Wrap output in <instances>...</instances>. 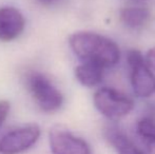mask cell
<instances>
[{"label":"cell","instance_id":"cell-1","mask_svg":"<svg viewBox=\"0 0 155 154\" xmlns=\"http://www.w3.org/2000/svg\"><path fill=\"white\" fill-rule=\"evenodd\" d=\"M72 51L82 61L94 62L106 68L120 59V50L115 41L94 32H76L69 38Z\"/></svg>","mask_w":155,"mask_h":154},{"label":"cell","instance_id":"cell-2","mask_svg":"<svg viewBox=\"0 0 155 154\" xmlns=\"http://www.w3.org/2000/svg\"><path fill=\"white\" fill-rule=\"evenodd\" d=\"M93 101L98 112L112 120H117L127 116L134 107L132 99L127 95L108 87L96 91Z\"/></svg>","mask_w":155,"mask_h":154},{"label":"cell","instance_id":"cell-3","mask_svg":"<svg viewBox=\"0 0 155 154\" xmlns=\"http://www.w3.org/2000/svg\"><path fill=\"white\" fill-rule=\"evenodd\" d=\"M28 88L38 107L45 112H55L63 103V96L49 78L38 72L28 77Z\"/></svg>","mask_w":155,"mask_h":154},{"label":"cell","instance_id":"cell-4","mask_svg":"<svg viewBox=\"0 0 155 154\" xmlns=\"http://www.w3.org/2000/svg\"><path fill=\"white\" fill-rule=\"evenodd\" d=\"M131 69V86L134 94L140 98L150 97L155 92V75L145 62V58L137 50H131L127 55Z\"/></svg>","mask_w":155,"mask_h":154},{"label":"cell","instance_id":"cell-5","mask_svg":"<svg viewBox=\"0 0 155 154\" xmlns=\"http://www.w3.org/2000/svg\"><path fill=\"white\" fill-rule=\"evenodd\" d=\"M49 142L53 154H92L86 140L61 126L50 130Z\"/></svg>","mask_w":155,"mask_h":154},{"label":"cell","instance_id":"cell-6","mask_svg":"<svg viewBox=\"0 0 155 154\" xmlns=\"http://www.w3.org/2000/svg\"><path fill=\"white\" fill-rule=\"evenodd\" d=\"M40 136V128L29 125L10 132L0 139V153L18 154L30 149Z\"/></svg>","mask_w":155,"mask_h":154},{"label":"cell","instance_id":"cell-7","mask_svg":"<svg viewBox=\"0 0 155 154\" xmlns=\"http://www.w3.org/2000/svg\"><path fill=\"white\" fill-rule=\"evenodd\" d=\"M23 15L13 6L0 8V40L11 41L20 35L25 30Z\"/></svg>","mask_w":155,"mask_h":154},{"label":"cell","instance_id":"cell-8","mask_svg":"<svg viewBox=\"0 0 155 154\" xmlns=\"http://www.w3.org/2000/svg\"><path fill=\"white\" fill-rule=\"evenodd\" d=\"M104 136L109 144L116 150L117 154H145L140 147L133 143L118 128H107Z\"/></svg>","mask_w":155,"mask_h":154},{"label":"cell","instance_id":"cell-9","mask_svg":"<svg viewBox=\"0 0 155 154\" xmlns=\"http://www.w3.org/2000/svg\"><path fill=\"white\" fill-rule=\"evenodd\" d=\"M104 68L97 64L82 61L81 64L76 67L75 76L80 84L88 88L97 86L104 78Z\"/></svg>","mask_w":155,"mask_h":154},{"label":"cell","instance_id":"cell-10","mask_svg":"<svg viewBox=\"0 0 155 154\" xmlns=\"http://www.w3.org/2000/svg\"><path fill=\"white\" fill-rule=\"evenodd\" d=\"M150 17L149 11L146 8L132 6L126 8L120 12V20L126 27L137 29L145 25Z\"/></svg>","mask_w":155,"mask_h":154},{"label":"cell","instance_id":"cell-11","mask_svg":"<svg viewBox=\"0 0 155 154\" xmlns=\"http://www.w3.org/2000/svg\"><path fill=\"white\" fill-rule=\"evenodd\" d=\"M136 132L143 145L155 142V118L145 116L137 121Z\"/></svg>","mask_w":155,"mask_h":154},{"label":"cell","instance_id":"cell-12","mask_svg":"<svg viewBox=\"0 0 155 154\" xmlns=\"http://www.w3.org/2000/svg\"><path fill=\"white\" fill-rule=\"evenodd\" d=\"M10 108H11V105L8 101L0 100V128L2 127V125H3V123L5 121L6 117L8 115Z\"/></svg>","mask_w":155,"mask_h":154},{"label":"cell","instance_id":"cell-13","mask_svg":"<svg viewBox=\"0 0 155 154\" xmlns=\"http://www.w3.org/2000/svg\"><path fill=\"white\" fill-rule=\"evenodd\" d=\"M145 62L150 70L155 71V47L151 48V49L147 52L146 57H145Z\"/></svg>","mask_w":155,"mask_h":154},{"label":"cell","instance_id":"cell-14","mask_svg":"<svg viewBox=\"0 0 155 154\" xmlns=\"http://www.w3.org/2000/svg\"><path fill=\"white\" fill-rule=\"evenodd\" d=\"M141 150L145 154H155V142L143 145V148H141Z\"/></svg>","mask_w":155,"mask_h":154},{"label":"cell","instance_id":"cell-15","mask_svg":"<svg viewBox=\"0 0 155 154\" xmlns=\"http://www.w3.org/2000/svg\"><path fill=\"white\" fill-rule=\"evenodd\" d=\"M39 1H40L42 4H45V5H49V4L55 3V2H56V1H58V0H39Z\"/></svg>","mask_w":155,"mask_h":154}]
</instances>
